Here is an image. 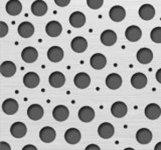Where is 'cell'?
<instances>
[{
  "label": "cell",
  "instance_id": "6da1fadb",
  "mask_svg": "<svg viewBox=\"0 0 161 150\" xmlns=\"http://www.w3.org/2000/svg\"><path fill=\"white\" fill-rule=\"evenodd\" d=\"M70 47H72V49L75 52L83 53L88 48V42H87V40H86V38H84L82 36H77L72 40V42H70Z\"/></svg>",
  "mask_w": 161,
  "mask_h": 150
},
{
  "label": "cell",
  "instance_id": "7a4b0ae2",
  "mask_svg": "<svg viewBox=\"0 0 161 150\" xmlns=\"http://www.w3.org/2000/svg\"><path fill=\"white\" fill-rule=\"evenodd\" d=\"M126 39L129 40L130 42H136L142 36V31H141L140 27L136 26V25H131L125 31Z\"/></svg>",
  "mask_w": 161,
  "mask_h": 150
},
{
  "label": "cell",
  "instance_id": "3957f363",
  "mask_svg": "<svg viewBox=\"0 0 161 150\" xmlns=\"http://www.w3.org/2000/svg\"><path fill=\"white\" fill-rule=\"evenodd\" d=\"M69 111L67 106L64 105H58L55 106L53 110V118L57 120V121H65L69 118Z\"/></svg>",
  "mask_w": 161,
  "mask_h": 150
},
{
  "label": "cell",
  "instance_id": "277c9868",
  "mask_svg": "<svg viewBox=\"0 0 161 150\" xmlns=\"http://www.w3.org/2000/svg\"><path fill=\"white\" fill-rule=\"evenodd\" d=\"M145 116L150 120H156L160 117L161 115V108L158 104L150 103L145 108Z\"/></svg>",
  "mask_w": 161,
  "mask_h": 150
},
{
  "label": "cell",
  "instance_id": "5b68a950",
  "mask_svg": "<svg viewBox=\"0 0 161 150\" xmlns=\"http://www.w3.org/2000/svg\"><path fill=\"white\" fill-rule=\"evenodd\" d=\"M45 32L50 37H58L63 32V26L58 21H49L45 26Z\"/></svg>",
  "mask_w": 161,
  "mask_h": 150
},
{
  "label": "cell",
  "instance_id": "8992f818",
  "mask_svg": "<svg viewBox=\"0 0 161 150\" xmlns=\"http://www.w3.org/2000/svg\"><path fill=\"white\" fill-rule=\"evenodd\" d=\"M80 138H82V135H80V130L77 128H69L64 133V139L69 144H78L80 141Z\"/></svg>",
  "mask_w": 161,
  "mask_h": 150
},
{
  "label": "cell",
  "instance_id": "52a82bcc",
  "mask_svg": "<svg viewBox=\"0 0 161 150\" xmlns=\"http://www.w3.org/2000/svg\"><path fill=\"white\" fill-rule=\"evenodd\" d=\"M27 132L26 125L22 122H14L10 127V133L14 138H22Z\"/></svg>",
  "mask_w": 161,
  "mask_h": 150
},
{
  "label": "cell",
  "instance_id": "ba28073f",
  "mask_svg": "<svg viewBox=\"0 0 161 150\" xmlns=\"http://www.w3.org/2000/svg\"><path fill=\"white\" fill-rule=\"evenodd\" d=\"M90 64L94 69L101 70L103 69L106 64H107V59H106L105 55L102 53H96L94 54L90 59Z\"/></svg>",
  "mask_w": 161,
  "mask_h": 150
},
{
  "label": "cell",
  "instance_id": "9c48e42d",
  "mask_svg": "<svg viewBox=\"0 0 161 150\" xmlns=\"http://www.w3.org/2000/svg\"><path fill=\"white\" fill-rule=\"evenodd\" d=\"M128 108L127 105L122 101H117L113 103V105L111 106V112H112L113 116L117 118H122L127 114Z\"/></svg>",
  "mask_w": 161,
  "mask_h": 150
},
{
  "label": "cell",
  "instance_id": "30bf717a",
  "mask_svg": "<svg viewBox=\"0 0 161 150\" xmlns=\"http://www.w3.org/2000/svg\"><path fill=\"white\" fill-rule=\"evenodd\" d=\"M49 84L53 88H60L64 85L65 77L64 75L59 71H54L49 75Z\"/></svg>",
  "mask_w": 161,
  "mask_h": 150
},
{
  "label": "cell",
  "instance_id": "8fae6325",
  "mask_svg": "<svg viewBox=\"0 0 161 150\" xmlns=\"http://www.w3.org/2000/svg\"><path fill=\"white\" fill-rule=\"evenodd\" d=\"M74 83L78 88L86 89L87 87H89V85L91 83V78L89 76V74L85 72H80L75 76Z\"/></svg>",
  "mask_w": 161,
  "mask_h": 150
},
{
  "label": "cell",
  "instance_id": "7c38bea8",
  "mask_svg": "<svg viewBox=\"0 0 161 150\" xmlns=\"http://www.w3.org/2000/svg\"><path fill=\"white\" fill-rule=\"evenodd\" d=\"M109 16L113 21L121 22L122 20H124V18L126 16V11L122 6H120V5H115V6L111 8L110 12H109Z\"/></svg>",
  "mask_w": 161,
  "mask_h": 150
},
{
  "label": "cell",
  "instance_id": "4fadbf2b",
  "mask_svg": "<svg viewBox=\"0 0 161 150\" xmlns=\"http://www.w3.org/2000/svg\"><path fill=\"white\" fill-rule=\"evenodd\" d=\"M21 58L26 63H33L38 58V52L33 47H25L21 52Z\"/></svg>",
  "mask_w": 161,
  "mask_h": 150
},
{
  "label": "cell",
  "instance_id": "5bb4252c",
  "mask_svg": "<svg viewBox=\"0 0 161 150\" xmlns=\"http://www.w3.org/2000/svg\"><path fill=\"white\" fill-rule=\"evenodd\" d=\"M79 118L82 122H91L95 118V110L90 106L82 107L79 110Z\"/></svg>",
  "mask_w": 161,
  "mask_h": 150
},
{
  "label": "cell",
  "instance_id": "9a60e30c",
  "mask_svg": "<svg viewBox=\"0 0 161 150\" xmlns=\"http://www.w3.org/2000/svg\"><path fill=\"white\" fill-rule=\"evenodd\" d=\"M114 132H115L114 126L108 122L102 123L98 128V134L100 135L101 138H104V139L111 138L114 135Z\"/></svg>",
  "mask_w": 161,
  "mask_h": 150
},
{
  "label": "cell",
  "instance_id": "2e32d148",
  "mask_svg": "<svg viewBox=\"0 0 161 150\" xmlns=\"http://www.w3.org/2000/svg\"><path fill=\"white\" fill-rule=\"evenodd\" d=\"M55 135H57V133H55V130L53 127L45 126L40 130L39 138L44 143H50L55 139Z\"/></svg>",
  "mask_w": 161,
  "mask_h": 150
},
{
  "label": "cell",
  "instance_id": "e0dca14e",
  "mask_svg": "<svg viewBox=\"0 0 161 150\" xmlns=\"http://www.w3.org/2000/svg\"><path fill=\"white\" fill-rule=\"evenodd\" d=\"M27 115L29 119L33 120V121H37V120L42 119L43 116V108L39 104L30 105L27 109Z\"/></svg>",
  "mask_w": 161,
  "mask_h": 150
},
{
  "label": "cell",
  "instance_id": "ac0fdd59",
  "mask_svg": "<svg viewBox=\"0 0 161 150\" xmlns=\"http://www.w3.org/2000/svg\"><path fill=\"white\" fill-rule=\"evenodd\" d=\"M69 23L75 28H80L83 27L86 23V16L83 12L75 11L70 14L69 16Z\"/></svg>",
  "mask_w": 161,
  "mask_h": 150
},
{
  "label": "cell",
  "instance_id": "d6986e66",
  "mask_svg": "<svg viewBox=\"0 0 161 150\" xmlns=\"http://www.w3.org/2000/svg\"><path fill=\"white\" fill-rule=\"evenodd\" d=\"M131 84L136 89H142L147 85V77H146L145 74L141 72L135 73L131 77Z\"/></svg>",
  "mask_w": 161,
  "mask_h": 150
},
{
  "label": "cell",
  "instance_id": "ffe728a7",
  "mask_svg": "<svg viewBox=\"0 0 161 150\" xmlns=\"http://www.w3.org/2000/svg\"><path fill=\"white\" fill-rule=\"evenodd\" d=\"M117 41V34L113 30L108 29L101 34V42L106 46H113Z\"/></svg>",
  "mask_w": 161,
  "mask_h": 150
},
{
  "label": "cell",
  "instance_id": "44dd1931",
  "mask_svg": "<svg viewBox=\"0 0 161 150\" xmlns=\"http://www.w3.org/2000/svg\"><path fill=\"white\" fill-rule=\"evenodd\" d=\"M2 110H3V112L7 115L15 114L18 110L17 101L12 98H8L6 100H4V102L2 103Z\"/></svg>",
  "mask_w": 161,
  "mask_h": 150
},
{
  "label": "cell",
  "instance_id": "7402d4cb",
  "mask_svg": "<svg viewBox=\"0 0 161 150\" xmlns=\"http://www.w3.org/2000/svg\"><path fill=\"white\" fill-rule=\"evenodd\" d=\"M18 34L22 38H29L31 37L34 33V26L30 22H22L19 24L18 26Z\"/></svg>",
  "mask_w": 161,
  "mask_h": 150
},
{
  "label": "cell",
  "instance_id": "603a6c76",
  "mask_svg": "<svg viewBox=\"0 0 161 150\" xmlns=\"http://www.w3.org/2000/svg\"><path fill=\"white\" fill-rule=\"evenodd\" d=\"M47 58L52 62H59L64 58V50L58 46H53L47 51Z\"/></svg>",
  "mask_w": 161,
  "mask_h": 150
},
{
  "label": "cell",
  "instance_id": "cb8c5ba5",
  "mask_svg": "<svg viewBox=\"0 0 161 150\" xmlns=\"http://www.w3.org/2000/svg\"><path fill=\"white\" fill-rule=\"evenodd\" d=\"M106 85H107L108 88L112 90H116L120 88L121 85H122V78H121V76L117 73L109 74L107 78H106Z\"/></svg>",
  "mask_w": 161,
  "mask_h": 150
},
{
  "label": "cell",
  "instance_id": "d4e9b609",
  "mask_svg": "<svg viewBox=\"0 0 161 150\" xmlns=\"http://www.w3.org/2000/svg\"><path fill=\"white\" fill-rule=\"evenodd\" d=\"M31 12L35 16H43L47 12V5L42 0H35L31 5Z\"/></svg>",
  "mask_w": 161,
  "mask_h": 150
},
{
  "label": "cell",
  "instance_id": "484cf974",
  "mask_svg": "<svg viewBox=\"0 0 161 150\" xmlns=\"http://www.w3.org/2000/svg\"><path fill=\"white\" fill-rule=\"evenodd\" d=\"M136 140L140 144H148L152 140V132L147 128H141L136 133Z\"/></svg>",
  "mask_w": 161,
  "mask_h": 150
},
{
  "label": "cell",
  "instance_id": "4316f807",
  "mask_svg": "<svg viewBox=\"0 0 161 150\" xmlns=\"http://www.w3.org/2000/svg\"><path fill=\"white\" fill-rule=\"evenodd\" d=\"M6 11L11 16H16L22 11V4L19 0H9L6 4Z\"/></svg>",
  "mask_w": 161,
  "mask_h": 150
},
{
  "label": "cell",
  "instance_id": "83f0119b",
  "mask_svg": "<svg viewBox=\"0 0 161 150\" xmlns=\"http://www.w3.org/2000/svg\"><path fill=\"white\" fill-rule=\"evenodd\" d=\"M153 59V52L149 48H141L137 52V60L141 64H149Z\"/></svg>",
  "mask_w": 161,
  "mask_h": 150
},
{
  "label": "cell",
  "instance_id": "f1b7e54d",
  "mask_svg": "<svg viewBox=\"0 0 161 150\" xmlns=\"http://www.w3.org/2000/svg\"><path fill=\"white\" fill-rule=\"evenodd\" d=\"M23 83L27 88H35L39 84V76L35 72H28L24 75Z\"/></svg>",
  "mask_w": 161,
  "mask_h": 150
},
{
  "label": "cell",
  "instance_id": "f546056e",
  "mask_svg": "<svg viewBox=\"0 0 161 150\" xmlns=\"http://www.w3.org/2000/svg\"><path fill=\"white\" fill-rule=\"evenodd\" d=\"M139 16L143 20H151L155 16V8L151 4H144L139 8Z\"/></svg>",
  "mask_w": 161,
  "mask_h": 150
},
{
  "label": "cell",
  "instance_id": "4dcf8cb0",
  "mask_svg": "<svg viewBox=\"0 0 161 150\" xmlns=\"http://www.w3.org/2000/svg\"><path fill=\"white\" fill-rule=\"evenodd\" d=\"M0 72L4 77H11L16 73V66L12 61H4L0 66Z\"/></svg>",
  "mask_w": 161,
  "mask_h": 150
},
{
  "label": "cell",
  "instance_id": "1f68e13d",
  "mask_svg": "<svg viewBox=\"0 0 161 150\" xmlns=\"http://www.w3.org/2000/svg\"><path fill=\"white\" fill-rule=\"evenodd\" d=\"M151 40L155 43H161V27H155L150 33Z\"/></svg>",
  "mask_w": 161,
  "mask_h": 150
},
{
  "label": "cell",
  "instance_id": "d6a6232c",
  "mask_svg": "<svg viewBox=\"0 0 161 150\" xmlns=\"http://www.w3.org/2000/svg\"><path fill=\"white\" fill-rule=\"evenodd\" d=\"M87 4L92 9H100L103 6L104 0H87Z\"/></svg>",
  "mask_w": 161,
  "mask_h": 150
},
{
  "label": "cell",
  "instance_id": "836d02e7",
  "mask_svg": "<svg viewBox=\"0 0 161 150\" xmlns=\"http://www.w3.org/2000/svg\"><path fill=\"white\" fill-rule=\"evenodd\" d=\"M8 33V25L4 21H0V37H4Z\"/></svg>",
  "mask_w": 161,
  "mask_h": 150
},
{
  "label": "cell",
  "instance_id": "e575fe53",
  "mask_svg": "<svg viewBox=\"0 0 161 150\" xmlns=\"http://www.w3.org/2000/svg\"><path fill=\"white\" fill-rule=\"evenodd\" d=\"M70 0H54V3L59 7H65L69 4Z\"/></svg>",
  "mask_w": 161,
  "mask_h": 150
},
{
  "label": "cell",
  "instance_id": "d590c367",
  "mask_svg": "<svg viewBox=\"0 0 161 150\" xmlns=\"http://www.w3.org/2000/svg\"><path fill=\"white\" fill-rule=\"evenodd\" d=\"M3 149L10 150V149H11V147H10V145L8 143L4 142V141H1V142H0V150H3Z\"/></svg>",
  "mask_w": 161,
  "mask_h": 150
},
{
  "label": "cell",
  "instance_id": "8d00e7d4",
  "mask_svg": "<svg viewBox=\"0 0 161 150\" xmlns=\"http://www.w3.org/2000/svg\"><path fill=\"white\" fill-rule=\"evenodd\" d=\"M86 150H100V147L98 145H95V144H91L89 146L86 147Z\"/></svg>",
  "mask_w": 161,
  "mask_h": 150
},
{
  "label": "cell",
  "instance_id": "74e56055",
  "mask_svg": "<svg viewBox=\"0 0 161 150\" xmlns=\"http://www.w3.org/2000/svg\"><path fill=\"white\" fill-rule=\"evenodd\" d=\"M156 80H157V82L161 84V68L158 69L157 72H156Z\"/></svg>",
  "mask_w": 161,
  "mask_h": 150
},
{
  "label": "cell",
  "instance_id": "f35d334b",
  "mask_svg": "<svg viewBox=\"0 0 161 150\" xmlns=\"http://www.w3.org/2000/svg\"><path fill=\"white\" fill-rule=\"evenodd\" d=\"M22 150H36V147L34 145H26L22 148Z\"/></svg>",
  "mask_w": 161,
  "mask_h": 150
},
{
  "label": "cell",
  "instance_id": "ab89813d",
  "mask_svg": "<svg viewBox=\"0 0 161 150\" xmlns=\"http://www.w3.org/2000/svg\"><path fill=\"white\" fill-rule=\"evenodd\" d=\"M154 150H161V142H158L157 144L155 145Z\"/></svg>",
  "mask_w": 161,
  "mask_h": 150
}]
</instances>
